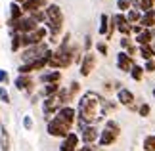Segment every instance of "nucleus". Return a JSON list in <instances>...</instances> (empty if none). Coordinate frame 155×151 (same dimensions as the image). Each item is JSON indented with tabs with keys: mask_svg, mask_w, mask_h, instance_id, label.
Returning <instances> with one entry per match:
<instances>
[{
	"mask_svg": "<svg viewBox=\"0 0 155 151\" xmlns=\"http://www.w3.org/2000/svg\"><path fill=\"white\" fill-rule=\"evenodd\" d=\"M127 19L130 25H136V23H140L142 19V14H140V10H136V8H130L128 10V14H127Z\"/></svg>",
	"mask_w": 155,
	"mask_h": 151,
	"instance_id": "22",
	"label": "nucleus"
},
{
	"mask_svg": "<svg viewBox=\"0 0 155 151\" xmlns=\"http://www.w3.org/2000/svg\"><path fill=\"white\" fill-rule=\"evenodd\" d=\"M100 21H102V25H100V34H107L109 33V17H107L105 14H102Z\"/></svg>",
	"mask_w": 155,
	"mask_h": 151,
	"instance_id": "26",
	"label": "nucleus"
},
{
	"mask_svg": "<svg viewBox=\"0 0 155 151\" xmlns=\"http://www.w3.org/2000/svg\"><path fill=\"white\" fill-rule=\"evenodd\" d=\"M77 146H79V136L71 132L67 138H63L61 146H59V151H77Z\"/></svg>",
	"mask_w": 155,
	"mask_h": 151,
	"instance_id": "11",
	"label": "nucleus"
},
{
	"mask_svg": "<svg viewBox=\"0 0 155 151\" xmlns=\"http://www.w3.org/2000/svg\"><path fill=\"white\" fill-rule=\"evenodd\" d=\"M59 90H61V88H59L58 84H48V86L44 88V96H46V98H54Z\"/></svg>",
	"mask_w": 155,
	"mask_h": 151,
	"instance_id": "27",
	"label": "nucleus"
},
{
	"mask_svg": "<svg viewBox=\"0 0 155 151\" xmlns=\"http://www.w3.org/2000/svg\"><path fill=\"white\" fill-rule=\"evenodd\" d=\"M144 71H146V69H142V67H138V65H136V67L130 71V75H132L134 80H142V77H144Z\"/></svg>",
	"mask_w": 155,
	"mask_h": 151,
	"instance_id": "30",
	"label": "nucleus"
},
{
	"mask_svg": "<svg viewBox=\"0 0 155 151\" xmlns=\"http://www.w3.org/2000/svg\"><path fill=\"white\" fill-rule=\"evenodd\" d=\"M4 82H8V71L0 69V84H4Z\"/></svg>",
	"mask_w": 155,
	"mask_h": 151,
	"instance_id": "38",
	"label": "nucleus"
},
{
	"mask_svg": "<svg viewBox=\"0 0 155 151\" xmlns=\"http://www.w3.org/2000/svg\"><path fill=\"white\" fill-rule=\"evenodd\" d=\"M117 65H119V69L121 71H127V73H130L136 65L132 61V57L128 56V54H124V52H119L117 54Z\"/></svg>",
	"mask_w": 155,
	"mask_h": 151,
	"instance_id": "8",
	"label": "nucleus"
},
{
	"mask_svg": "<svg viewBox=\"0 0 155 151\" xmlns=\"http://www.w3.org/2000/svg\"><path fill=\"white\" fill-rule=\"evenodd\" d=\"M117 136H119V134H115V132H111V130L105 128L104 132H100V146H102V147L111 146V143L117 140Z\"/></svg>",
	"mask_w": 155,
	"mask_h": 151,
	"instance_id": "17",
	"label": "nucleus"
},
{
	"mask_svg": "<svg viewBox=\"0 0 155 151\" xmlns=\"http://www.w3.org/2000/svg\"><path fill=\"white\" fill-rule=\"evenodd\" d=\"M31 17H33L37 23H38V21H44V19H46V11L38 10V11H35V14H31Z\"/></svg>",
	"mask_w": 155,
	"mask_h": 151,
	"instance_id": "32",
	"label": "nucleus"
},
{
	"mask_svg": "<svg viewBox=\"0 0 155 151\" xmlns=\"http://www.w3.org/2000/svg\"><path fill=\"white\" fill-rule=\"evenodd\" d=\"M46 34H48V31H46L44 27H38L37 31L29 33V34H21V46H37V44H42V40L46 38Z\"/></svg>",
	"mask_w": 155,
	"mask_h": 151,
	"instance_id": "5",
	"label": "nucleus"
},
{
	"mask_svg": "<svg viewBox=\"0 0 155 151\" xmlns=\"http://www.w3.org/2000/svg\"><path fill=\"white\" fill-rule=\"evenodd\" d=\"M96 63H98V59L94 54H84V57H82V63H81V75L82 77H88L94 71V67H96Z\"/></svg>",
	"mask_w": 155,
	"mask_h": 151,
	"instance_id": "7",
	"label": "nucleus"
},
{
	"mask_svg": "<svg viewBox=\"0 0 155 151\" xmlns=\"http://www.w3.org/2000/svg\"><path fill=\"white\" fill-rule=\"evenodd\" d=\"M81 138H82V142H84L86 146H92V142L98 140V130H96V126H92V124L84 126V128L81 130Z\"/></svg>",
	"mask_w": 155,
	"mask_h": 151,
	"instance_id": "10",
	"label": "nucleus"
},
{
	"mask_svg": "<svg viewBox=\"0 0 155 151\" xmlns=\"http://www.w3.org/2000/svg\"><path fill=\"white\" fill-rule=\"evenodd\" d=\"M77 151H100V149L94 147V146H84V147H81V149H77Z\"/></svg>",
	"mask_w": 155,
	"mask_h": 151,
	"instance_id": "40",
	"label": "nucleus"
},
{
	"mask_svg": "<svg viewBox=\"0 0 155 151\" xmlns=\"http://www.w3.org/2000/svg\"><path fill=\"white\" fill-rule=\"evenodd\" d=\"M46 6V0H27V2L21 4L23 11H29V14H35V11H38L40 8H44Z\"/></svg>",
	"mask_w": 155,
	"mask_h": 151,
	"instance_id": "14",
	"label": "nucleus"
},
{
	"mask_svg": "<svg viewBox=\"0 0 155 151\" xmlns=\"http://www.w3.org/2000/svg\"><path fill=\"white\" fill-rule=\"evenodd\" d=\"M46 54H48V46L42 42V44H37V46H31V48H27V50H23L21 59L25 63H33V61H37V59L44 57Z\"/></svg>",
	"mask_w": 155,
	"mask_h": 151,
	"instance_id": "4",
	"label": "nucleus"
},
{
	"mask_svg": "<svg viewBox=\"0 0 155 151\" xmlns=\"http://www.w3.org/2000/svg\"><path fill=\"white\" fill-rule=\"evenodd\" d=\"M0 100H2L4 103H10V94L6 92V88H4V86H0Z\"/></svg>",
	"mask_w": 155,
	"mask_h": 151,
	"instance_id": "33",
	"label": "nucleus"
},
{
	"mask_svg": "<svg viewBox=\"0 0 155 151\" xmlns=\"http://www.w3.org/2000/svg\"><path fill=\"white\" fill-rule=\"evenodd\" d=\"M90 46H92V38L86 37V38H84V48H90Z\"/></svg>",
	"mask_w": 155,
	"mask_h": 151,
	"instance_id": "43",
	"label": "nucleus"
},
{
	"mask_svg": "<svg viewBox=\"0 0 155 151\" xmlns=\"http://www.w3.org/2000/svg\"><path fill=\"white\" fill-rule=\"evenodd\" d=\"M113 19H115V25H117V29H119V31H121L123 34H128V33H132V25L128 23L127 15L119 14V15H115V17H113Z\"/></svg>",
	"mask_w": 155,
	"mask_h": 151,
	"instance_id": "13",
	"label": "nucleus"
},
{
	"mask_svg": "<svg viewBox=\"0 0 155 151\" xmlns=\"http://www.w3.org/2000/svg\"><path fill=\"white\" fill-rule=\"evenodd\" d=\"M153 34H155V33L151 31V29H144V33H140L138 37H136V42H138L140 46H147V44L151 42Z\"/></svg>",
	"mask_w": 155,
	"mask_h": 151,
	"instance_id": "19",
	"label": "nucleus"
},
{
	"mask_svg": "<svg viewBox=\"0 0 155 151\" xmlns=\"http://www.w3.org/2000/svg\"><path fill=\"white\" fill-rule=\"evenodd\" d=\"M119 10H130V0H117Z\"/></svg>",
	"mask_w": 155,
	"mask_h": 151,
	"instance_id": "34",
	"label": "nucleus"
},
{
	"mask_svg": "<svg viewBox=\"0 0 155 151\" xmlns=\"http://www.w3.org/2000/svg\"><path fill=\"white\" fill-rule=\"evenodd\" d=\"M144 149L146 151H155V134L153 136H147L144 140Z\"/></svg>",
	"mask_w": 155,
	"mask_h": 151,
	"instance_id": "29",
	"label": "nucleus"
},
{
	"mask_svg": "<svg viewBox=\"0 0 155 151\" xmlns=\"http://www.w3.org/2000/svg\"><path fill=\"white\" fill-rule=\"evenodd\" d=\"M69 128H71V124H67V123H63V120H59L58 117L56 119H52L50 123H48V134L50 136H56V138H67L71 132H69Z\"/></svg>",
	"mask_w": 155,
	"mask_h": 151,
	"instance_id": "6",
	"label": "nucleus"
},
{
	"mask_svg": "<svg viewBox=\"0 0 155 151\" xmlns=\"http://www.w3.org/2000/svg\"><path fill=\"white\" fill-rule=\"evenodd\" d=\"M146 71H147V73H153V71H155V61H153V59H151V61H146Z\"/></svg>",
	"mask_w": 155,
	"mask_h": 151,
	"instance_id": "39",
	"label": "nucleus"
},
{
	"mask_svg": "<svg viewBox=\"0 0 155 151\" xmlns=\"http://www.w3.org/2000/svg\"><path fill=\"white\" fill-rule=\"evenodd\" d=\"M19 46H21V34L19 33H14V34H12V50L17 52V50H19Z\"/></svg>",
	"mask_w": 155,
	"mask_h": 151,
	"instance_id": "28",
	"label": "nucleus"
},
{
	"mask_svg": "<svg viewBox=\"0 0 155 151\" xmlns=\"http://www.w3.org/2000/svg\"><path fill=\"white\" fill-rule=\"evenodd\" d=\"M117 100H119V103H123V105H132L134 103V94L130 92V90H127V88H121L117 92Z\"/></svg>",
	"mask_w": 155,
	"mask_h": 151,
	"instance_id": "16",
	"label": "nucleus"
},
{
	"mask_svg": "<svg viewBox=\"0 0 155 151\" xmlns=\"http://www.w3.org/2000/svg\"><path fill=\"white\" fill-rule=\"evenodd\" d=\"M23 126H25L27 130H31V128H33V119L29 117V115H27V117H23Z\"/></svg>",
	"mask_w": 155,
	"mask_h": 151,
	"instance_id": "37",
	"label": "nucleus"
},
{
	"mask_svg": "<svg viewBox=\"0 0 155 151\" xmlns=\"http://www.w3.org/2000/svg\"><path fill=\"white\" fill-rule=\"evenodd\" d=\"M71 98H73V92L67 88H61L58 92V100H59V103H67V101H71Z\"/></svg>",
	"mask_w": 155,
	"mask_h": 151,
	"instance_id": "25",
	"label": "nucleus"
},
{
	"mask_svg": "<svg viewBox=\"0 0 155 151\" xmlns=\"http://www.w3.org/2000/svg\"><path fill=\"white\" fill-rule=\"evenodd\" d=\"M46 21H48V31L52 37L61 31V25H63V11L58 4H50L46 8Z\"/></svg>",
	"mask_w": 155,
	"mask_h": 151,
	"instance_id": "3",
	"label": "nucleus"
},
{
	"mask_svg": "<svg viewBox=\"0 0 155 151\" xmlns=\"http://www.w3.org/2000/svg\"><path fill=\"white\" fill-rule=\"evenodd\" d=\"M10 14H12V17H10L8 23H15V21H19L21 17H23V8L17 2H12L10 4Z\"/></svg>",
	"mask_w": 155,
	"mask_h": 151,
	"instance_id": "18",
	"label": "nucleus"
},
{
	"mask_svg": "<svg viewBox=\"0 0 155 151\" xmlns=\"http://www.w3.org/2000/svg\"><path fill=\"white\" fill-rule=\"evenodd\" d=\"M132 33H136V37H138L140 33H144V29H142L140 25H132Z\"/></svg>",
	"mask_w": 155,
	"mask_h": 151,
	"instance_id": "41",
	"label": "nucleus"
},
{
	"mask_svg": "<svg viewBox=\"0 0 155 151\" xmlns=\"http://www.w3.org/2000/svg\"><path fill=\"white\" fill-rule=\"evenodd\" d=\"M140 56L146 59V61H151L153 56H155V50H153V46L151 44H147V46H140Z\"/></svg>",
	"mask_w": 155,
	"mask_h": 151,
	"instance_id": "23",
	"label": "nucleus"
},
{
	"mask_svg": "<svg viewBox=\"0 0 155 151\" xmlns=\"http://www.w3.org/2000/svg\"><path fill=\"white\" fill-rule=\"evenodd\" d=\"M121 46H123V48H130V40H128L127 37L121 38Z\"/></svg>",
	"mask_w": 155,
	"mask_h": 151,
	"instance_id": "42",
	"label": "nucleus"
},
{
	"mask_svg": "<svg viewBox=\"0 0 155 151\" xmlns=\"http://www.w3.org/2000/svg\"><path fill=\"white\" fill-rule=\"evenodd\" d=\"M105 128L111 130V132H115V134H121V126H119L115 120H107V123H105Z\"/></svg>",
	"mask_w": 155,
	"mask_h": 151,
	"instance_id": "31",
	"label": "nucleus"
},
{
	"mask_svg": "<svg viewBox=\"0 0 155 151\" xmlns=\"http://www.w3.org/2000/svg\"><path fill=\"white\" fill-rule=\"evenodd\" d=\"M98 52L100 54H102V56H107V44H105V42H98Z\"/></svg>",
	"mask_w": 155,
	"mask_h": 151,
	"instance_id": "36",
	"label": "nucleus"
},
{
	"mask_svg": "<svg viewBox=\"0 0 155 151\" xmlns=\"http://www.w3.org/2000/svg\"><path fill=\"white\" fill-rule=\"evenodd\" d=\"M138 25H140L142 29H151V25H155V14H153V11H150V14H144Z\"/></svg>",
	"mask_w": 155,
	"mask_h": 151,
	"instance_id": "21",
	"label": "nucleus"
},
{
	"mask_svg": "<svg viewBox=\"0 0 155 151\" xmlns=\"http://www.w3.org/2000/svg\"><path fill=\"white\" fill-rule=\"evenodd\" d=\"M75 117H77V113H75L73 107H69V105H65V107H61V109L58 111V119L63 120V123H67V124H73Z\"/></svg>",
	"mask_w": 155,
	"mask_h": 151,
	"instance_id": "12",
	"label": "nucleus"
},
{
	"mask_svg": "<svg viewBox=\"0 0 155 151\" xmlns=\"http://www.w3.org/2000/svg\"><path fill=\"white\" fill-rule=\"evenodd\" d=\"M15 2H27V0H15Z\"/></svg>",
	"mask_w": 155,
	"mask_h": 151,
	"instance_id": "44",
	"label": "nucleus"
},
{
	"mask_svg": "<svg viewBox=\"0 0 155 151\" xmlns=\"http://www.w3.org/2000/svg\"><path fill=\"white\" fill-rule=\"evenodd\" d=\"M15 88L17 90H27V92H31V88H33V78L29 77V75H19L15 78Z\"/></svg>",
	"mask_w": 155,
	"mask_h": 151,
	"instance_id": "15",
	"label": "nucleus"
},
{
	"mask_svg": "<svg viewBox=\"0 0 155 151\" xmlns=\"http://www.w3.org/2000/svg\"><path fill=\"white\" fill-rule=\"evenodd\" d=\"M2 138H0V147H2V151H12L10 147V136H8V132H6V126H2Z\"/></svg>",
	"mask_w": 155,
	"mask_h": 151,
	"instance_id": "24",
	"label": "nucleus"
},
{
	"mask_svg": "<svg viewBox=\"0 0 155 151\" xmlns=\"http://www.w3.org/2000/svg\"><path fill=\"white\" fill-rule=\"evenodd\" d=\"M59 78H61V73H59V71H50V73H44L40 77V80L46 82V84H58Z\"/></svg>",
	"mask_w": 155,
	"mask_h": 151,
	"instance_id": "20",
	"label": "nucleus"
},
{
	"mask_svg": "<svg viewBox=\"0 0 155 151\" xmlns=\"http://www.w3.org/2000/svg\"><path fill=\"white\" fill-rule=\"evenodd\" d=\"M138 113H140V117H147V115H150V105H147V103H144V105H140V109H138Z\"/></svg>",
	"mask_w": 155,
	"mask_h": 151,
	"instance_id": "35",
	"label": "nucleus"
},
{
	"mask_svg": "<svg viewBox=\"0 0 155 151\" xmlns=\"http://www.w3.org/2000/svg\"><path fill=\"white\" fill-rule=\"evenodd\" d=\"M0 124H2V123H0Z\"/></svg>",
	"mask_w": 155,
	"mask_h": 151,
	"instance_id": "46",
	"label": "nucleus"
},
{
	"mask_svg": "<svg viewBox=\"0 0 155 151\" xmlns=\"http://www.w3.org/2000/svg\"><path fill=\"white\" fill-rule=\"evenodd\" d=\"M61 103H59V100L54 96V98H46L44 100V103H42V109H44V115L46 117H52L54 113H58L61 107H59Z\"/></svg>",
	"mask_w": 155,
	"mask_h": 151,
	"instance_id": "9",
	"label": "nucleus"
},
{
	"mask_svg": "<svg viewBox=\"0 0 155 151\" xmlns=\"http://www.w3.org/2000/svg\"><path fill=\"white\" fill-rule=\"evenodd\" d=\"M102 98L94 92H86L79 101V123L92 124L102 120Z\"/></svg>",
	"mask_w": 155,
	"mask_h": 151,
	"instance_id": "1",
	"label": "nucleus"
},
{
	"mask_svg": "<svg viewBox=\"0 0 155 151\" xmlns=\"http://www.w3.org/2000/svg\"><path fill=\"white\" fill-rule=\"evenodd\" d=\"M69 46V34L63 38L61 42V46L58 48L56 52H54V56L50 57V67L52 69H63V67H69L71 61H73V57H75V50H71Z\"/></svg>",
	"mask_w": 155,
	"mask_h": 151,
	"instance_id": "2",
	"label": "nucleus"
},
{
	"mask_svg": "<svg viewBox=\"0 0 155 151\" xmlns=\"http://www.w3.org/2000/svg\"><path fill=\"white\" fill-rule=\"evenodd\" d=\"M153 100H155V88H153Z\"/></svg>",
	"mask_w": 155,
	"mask_h": 151,
	"instance_id": "45",
	"label": "nucleus"
}]
</instances>
